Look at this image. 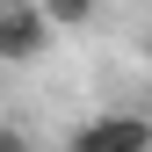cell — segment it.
<instances>
[{"label": "cell", "instance_id": "cell-1", "mask_svg": "<svg viewBox=\"0 0 152 152\" xmlns=\"http://www.w3.org/2000/svg\"><path fill=\"white\" fill-rule=\"evenodd\" d=\"M58 22L44 15V0H0V65H29L51 51Z\"/></svg>", "mask_w": 152, "mask_h": 152}, {"label": "cell", "instance_id": "cell-2", "mask_svg": "<svg viewBox=\"0 0 152 152\" xmlns=\"http://www.w3.org/2000/svg\"><path fill=\"white\" fill-rule=\"evenodd\" d=\"M138 145H152L145 116H94L72 130V152H138Z\"/></svg>", "mask_w": 152, "mask_h": 152}, {"label": "cell", "instance_id": "cell-3", "mask_svg": "<svg viewBox=\"0 0 152 152\" xmlns=\"http://www.w3.org/2000/svg\"><path fill=\"white\" fill-rule=\"evenodd\" d=\"M44 15H51L58 36H65V29H87V22H94V0H44Z\"/></svg>", "mask_w": 152, "mask_h": 152}]
</instances>
